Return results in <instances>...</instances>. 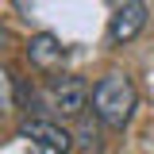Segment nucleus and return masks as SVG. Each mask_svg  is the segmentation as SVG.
<instances>
[{"mask_svg":"<svg viewBox=\"0 0 154 154\" xmlns=\"http://www.w3.org/2000/svg\"><path fill=\"white\" fill-rule=\"evenodd\" d=\"M12 100H16V85H12V77L0 69V116L12 108Z\"/></svg>","mask_w":154,"mask_h":154,"instance_id":"nucleus-6","label":"nucleus"},{"mask_svg":"<svg viewBox=\"0 0 154 154\" xmlns=\"http://www.w3.org/2000/svg\"><path fill=\"white\" fill-rule=\"evenodd\" d=\"M27 62L42 69V73H58L62 66H66V46L58 42L54 35H35L27 42Z\"/></svg>","mask_w":154,"mask_h":154,"instance_id":"nucleus-5","label":"nucleus"},{"mask_svg":"<svg viewBox=\"0 0 154 154\" xmlns=\"http://www.w3.org/2000/svg\"><path fill=\"white\" fill-rule=\"evenodd\" d=\"M135 108H139V93H135L131 77L127 73H104L93 89V112L104 127H116L123 131L131 123Z\"/></svg>","mask_w":154,"mask_h":154,"instance_id":"nucleus-1","label":"nucleus"},{"mask_svg":"<svg viewBox=\"0 0 154 154\" xmlns=\"http://www.w3.org/2000/svg\"><path fill=\"white\" fill-rule=\"evenodd\" d=\"M0 42H4V23H0Z\"/></svg>","mask_w":154,"mask_h":154,"instance_id":"nucleus-7","label":"nucleus"},{"mask_svg":"<svg viewBox=\"0 0 154 154\" xmlns=\"http://www.w3.org/2000/svg\"><path fill=\"white\" fill-rule=\"evenodd\" d=\"M19 135L31 139V143H38V146H46V150H54V154H66L73 146V143H69V131L58 127V123H50V119H23Z\"/></svg>","mask_w":154,"mask_h":154,"instance_id":"nucleus-4","label":"nucleus"},{"mask_svg":"<svg viewBox=\"0 0 154 154\" xmlns=\"http://www.w3.org/2000/svg\"><path fill=\"white\" fill-rule=\"evenodd\" d=\"M89 100V85L81 77H54L42 89V104L50 108V116H81Z\"/></svg>","mask_w":154,"mask_h":154,"instance_id":"nucleus-2","label":"nucleus"},{"mask_svg":"<svg viewBox=\"0 0 154 154\" xmlns=\"http://www.w3.org/2000/svg\"><path fill=\"white\" fill-rule=\"evenodd\" d=\"M108 38L112 42H131L146 27V4L143 0H108Z\"/></svg>","mask_w":154,"mask_h":154,"instance_id":"nucleus-3","label":"nucleus"}]
</instances>
